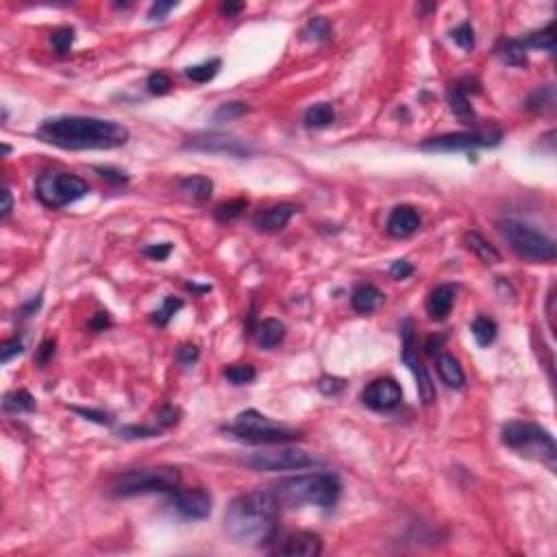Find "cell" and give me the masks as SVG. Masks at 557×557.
<instances>
[{
  "mask_svg": "<svg viewBox=\"0 0 557 557\" xmlns=\"http://www.w3.org/2000/svg\"><path fill=\"white\" fill-rule=\"evenodd\" d=\"M146 88H148V92H150L153 96H163V94L170 92V88H173V78H170L165 72L157 70V72H153V74L146 78Z\"/></svg>",
  "mask_w": 557,
  "mask_h": 557,
  "instance_id": "cell-40",
  "label": "cell"
},
{
  "mask_svg": "<svg viewBox=\"0 0 557 557\" xmlns=\"http://www.w3.org/2000/svg\"><path fill=\"white\" fill-rule=\"evenodd\" d=\"M414 275V266L409 264V262H405V260H397V262H392V266H390V277L392 279H407V277H412Z\"/></svg>",
  "mask_w": 557,
  "mask_h": 557,
  "instance_id": "cell-49",
  "label": "cell"
},
{
  "mask_svg": "<svg viewBox=\"0 0 557 557\" xmlns=\"http://www.w3.org/2000/svg\"><path fill=\"white\" fill-rule=\"evenodd\" d=\"M11 209H14V196H11V192H9V188H5V190H3V205H0V218L7 220L9 213H11Z\"/></svg>",
  "mask_w": 557,
  "mask_h": 557,
  "instance_id": "cell-52",
  "label": "cell"
},
{
  "mask_svg": "<svg viewBox=\"0 0 557 557\" xmlns=\"http://www.w3.org/2000/svg\"><path fill=\"white\" fill-rule=\"evenodd\" d=\"M496 55L505 66L511 68H525L527 66V48L523 39H503L501 46L496 48Z\"/></svg>",
  "mask_w": 557,
  "mask_h": 557,
  "instance_id": "cell-23",
  "label": "cell"
},
{
  "mask_svg": "<svg viewBox=\"0 0 557 557\" xmlns=\"http://www.w3.org/2000/svg\"><path fill=\"white\" fill-rule=\"evenodd\" d=\"M420 229V213L412 207V205H399L392 209V213L388 216V223H385V231H388L392 237H409Z\"/></svg>",
  "mask_w": 557,
  "mask_h": 557,
  "instance_id": "cell-16",
  "label": "cell"
},
{
  "mask_svg": "<svg viewBox=\"0 0 557 557\" xmlns=\"http://www.w3.org/2000/svg\"><path fill=\"white\" fill-rule=\"evenodd\" d=\"M272 494L281 505L301 507V505H316L329 509L337 503L342 494V484L331 473H310L281 479L270 486Z\"/></svg>",
  "mask_w": 557,
  "mask_h": 557,
  "instance_id": "cell-3",
  "label": "cell"
},
{
  "mask_svg": "<svg viewBox=\"0 0 557 557\" xmlns=\"http://www.w3.org/2000/svg\"><path fill=\"white\" fill-rule=\"evenodd\" d=\"M88 194H90V185L81 177L68 175V173H57V170L41 173L35 183L37 200L51 209H61L66 205H72Z\"/></svg>",
  "mask_w": 557,
  "mask_h": 557,
  "instance_id": "cell-8",
  "label": "cell"
},
{
  "mask_svg": "<svg viewBox=\"0 0 557 557\" xmlns=\"http://www.w3.org/2000/svg\"><path fill=\"white\" fill-rule=\"evenodd\" d=\"M442 335H438V337H429V342H426V353L429 355H436V351H438V347L442 344Z\"/></svg>",
  "mask_w": 557,
  "mask_h": 557,
  "instance_id": "cell-56",
  "label": "cell"
},
{
  "mask_svg": "<svg viewBox=\"0 0 557 557\" xmlns=\"http://www.w3.org/2000/svg\"><path fill=\"white\" fill-rule=\"evenodd\" d=\"M41 307V294H37V296H33L31 301H26L24 305H20L18 310H16V316L20 318V320H24V318H31L37 310Z\"/></svg>",
  "mask_w": 557,
  "mask_h": 557,
  "instance_id": "cell-50",
  "label": "cell"
},
{
  "mask_svg": "<svg viewBox=\"0 0 557 557\" xmlns=\"http://www.w3.org/2000/svg\"><path fill=\"white\" fill-rule=\"evenodd\" d=\"M296 211H298L296 205L281 203V205H275V207H270L262 213H257V216L252 218V225H255L257 231H262V233H277L292 220V216Z\"/></svg>",
  "mask_w": 557,
  "mask_h": 557,
  "instance_id": "cell-17",
  "label": "cell"
},
{
  "mask_svg": "<svg viewBox=\"0 0 557 557\" xmlns=\"http://www.w3.org/2000/svg\"><path fill=\"white\" fill-rule=\"evenodd\" d=\"M179 3H163V0H157V3H153L150 5V9H148V14H146V18H148V22H161V20H165V16L173 11L175 7H177Z\"/></svg>",
  "mask_w": 557,
  "mask_h": 557,
  "instance_id": "cell-44",
  "label": "cell"
},
{
  "mask_svg": "<svg viewBox=\"0 0 557 557\" xmlns=\"http://www.w3.org/2000/svg\"><path fill=\"white\" fill-rule=\"evenodd\" d=\"M24 351V344L20 337H11V339H5L3 347H0V362L3 364H9L14 357H18L20 353Z\"/></svg>",
  "mask_w": 557,
  "mask_h": 557,
  "instance_id": "cell-41",
  "label": "cell"
},
{
  "mask_svg": "<svg viewBox=\"0 0 557 557\" xmlns=\"http://www.w3.org/2000/svg\"><path fill=\"white\" fill-rule=\"evenodd\" d=\"M223 68V61L220 59H209V61H203L198 66H190L185 68V76L194 83H209L216 78V74L220 72Z\"/></svg>",
  "mask_w": 557,
  "mask_h": 557,
  "instance_id": "cell-32",
  "label": "cell"
},
{
  "mask_svg": "<svg viewBox=\"0 0 557 557\" xmlns=\"http://www.w3.org/2000/svg\"><path fill=\"white\" fill-rule=\"evenodd\" d=\"M446 103L461 124H475L477 122V113H475L473 105H470L468 96L457 88L455 83L449 85V90H446Z\"/></svg>",
  "mask_w": 557,
  "mask_h": 557,
  "instance_id": "cell-20",
  "label": "cell"
},
{
  "mask_svg": "<svg viewBox=\"0 0 557 557\" xmlns=\"http://www.w3.org/2000/svg\"><path fill=\"white\" fill-rule=\"evenodd\" d=\"M318 390L327 397H335L344 390V379H337V377H322L318 381Z\"/></svg>",
  "mask_w": 557,
  "mask_h": 557,
  "instance_id": "cell-45",
  "label": "cell"
},
{
  "mask_svg": "<svg viewBox=\"0 0 557 557\" xmlns=\"http://www.w3.org/2000/svg\"><path fill=\"white\" fill-rule=\"evenodd\" d=\"M525 48L531 46V48H542L546 53H555V24L548 22L542 31H536L531 35H527L523 39Z\"/></svg>",
  "mask_w": 557,
  "mask_h": 557,
  "instance_id": "cell-31",
  "label": "cell"
},
{
  "mask_svg": "<svg viewBox=\"0 0 557 557\" xmlns=\"http://www.w3.org/2000/svg\"><path fill=\"white\" fill-rule=\"evenodd\" d=\"M246 207H248L246 198H231V200H227V203L216 207V211H213V218H216L220 225H229V223H233V220H237L242 216Z\"/></svg>",
  "mask_w": 557,
  "mask_h": 557,
  "instance_id": "cell-30",
  "label": "cell"
},
{
  "mask_svg": "<svg viewBox=\"0 0 557 557\" xmlns=\"http://www.w3.org/2000/svg\"><path fill=\"white\" fill-rule=\"evenodd\" d=\"M401 399H403L401 385L390 377L374 379L372 383L366 385V390L362 392L364 405L372 412H390L401 403Z\"/></svg>",
  "mask_w": 557,
  "mask_h": 557,
  "instance_id": "cell-13",
  "label": "cell"
},
{
  "mask_svg": "<svg viewBox=\"0 0 557 557\" xmlns=\"http://www.w3.org/2000/svg\"><path fill=\"white\" fill-rule=\"evenodd\" d=\"M255 333H257V342H260V347L270 351V349L279 347L283 342L285 325L281 320H277V318H266V320H262L260 325H257Z\"/></svg>",
  "mask_w": 557,
  "mask_h": 557,
  "instance_id": "cell-22",
  "label": "cell"
},
{
  "mask_svg": "<svg viewBox=\"0 0 557 557\" xmlns=\"http://www.w3.org/2000/svg\"><path fill=\"white\" fill-rule=\"evenodd\" d=\"M179 188H181V192H185L188 196H192L196 200H207L213 194V181L207 179V177H200V175L181 179Z\"/></svg>",
  "mask_w": 557,
  "mask_h": 557,
  "instance_id": "cell-26",
  "label": "cell"
},
{
  "mask_svg": "<svg viewBox=\"0 0 557 557\" xmlns=\"http://www.w3.org/2000/svg\"><path fill=\"white\" fill-rule=\"evenodd\" d=\"M181 418V412L173 405H165L157 412V426L161 429H168V426H175Z\"/></svg>",
  "mask_w": 557,
  "mask_h": 557,
  "instance_id": "cell-43",
  "label": "cell"
},
{
  "mask_svg": "<svg viewBox=\"0 0 557 557\" xmlns=\"http://www.w3.org/2000/svg\"><path fill=\"white\" fill-rule=\"evenodd\" d=\"M438 374L440 379L449 385V388L453 390H461L464 383H466V374L461 370V364L457 357L449 355V353H442L438 355Z\"/></svg>",
  "mask_w": 557,
  "mask_h": 557,
  "instance_id": "cell-21",
  "label": "cell"
},
{
  "mask_svg": "<svg viewBox=\"0 0 557 557\" xmlns=\"http://www.w3.org/2000/svg\"><path fill=\"white\" fill-rule=\"evenodd\" d=\"M401 339H403V351H401V359L405 362V366L414 372L416 377V388H418V397L422 401V405H431L436 401V385L426 372V368L418 362L416 355V344H414V325L412 320H405L401 325Z\"/></svg>",
  "mask_w": 557,
  "mask_h": 557,
  "instance_id": "cell-11",
  "label": "cell"
},
{
  "mask_svg": "<svg viewBox=\"0 0 557 557\" xmlns=\"http://www.w3.org/2000/svg\"><path fill=\"white\" fill-rule=\"evenodd\" d=\"M527 109L533 111V113H553V109H555V90H553V85H546V88L536 90L527 98Z\"/></svg>",
  "mask_w": 557,
  "mask_h": 557,
  "instance_id": "cell-28",
  "label": "cell"
},
{
  "mask_svg": "<svg viewBox=\"0 0 557 557\" xmlns=\"http://www.w3.org/2000/svg\"><path fill=\"white\" fill-rule=\"evenodd\" d=\"M464 242H466L468 250H473L484 264H499L501 262V252L486 237H481L479 233H475V231L466 233Z\"/></svg>",
  "mask_w": 557,
  "mask_h": 557,
  "instance_id": "cell-24",
  "label": "cell"
},
{
  "mask_svg": "<svg viewBox=\"0 0 557 557\" xmlns=\"http://www.w3.org/2000/svg\"><path fill=\"white\" fill-rule=\"evenodd\" d=\"M383 301V294L372 283H359L351 292V305L357 314H370Z\"/></svg>",
  "mask_w": 557,
  "mask_h": 557,
  "instance_id": "cell-19",
  "label": "cell"
},
{
  "mask_svg": "<svg viewBox=\"0 0 557 557\" xmlns=\"http://www.w3.org/2000/svg\"><path fill=\"white\" fill-rule=\"evenodd\" d=\"M96 173L105 179V181H109L111 185H124V183H128V177L122 173V170H116V168H109V165H98V168H94Z\"/></svg>",
  "mask_w": 557,
  "mask_h": 557,
  "instance_id": "cell-47",
  "label": "cell"
},
{
  "mask_svg": "<svg viewBox=\"0 0 557 557\" xmlns=\"http://www.w3.org/2000/svg\"><path fill=\"white\" fill-rule=\"evenodd\" d=\"M74 414L83 416L85 420H92V422H98V424H111V416L105 414V412H98V409H85V407H70Z\"/></svg>",
  "mask_w": 557,
  "mask_h": 557,
  "instance_id": "cell-48",
  "label": "cell"
},
{
  "mask_svg": "<svg viewBox=\"0 0 557 557\" xmlns=\"http://www.w3.org/2000/svg\"><path fill=\"white\" fill-rule=\"evenodd\" d=\"M242 466L262 470V473H279V470H303L316 464V457H312L303 449H270V451H255L250 455H244L237 459Z\"/></svg>",
  "mask_w": 557,
  "mask_h": 557,
  "instance_id": "cell-9",
  "label": "cell"
},
{
  "mask_svg": "<svg viewBox=\"0 0 557 557\" xmlns=\"http://www.w3.org/2000/svg\"><path fill=\"white\" fill-rule=\"evenodd\" d=\"M55 347H57V342H55L53 337H46V339L39 344V349H37V353H35V364H37L39 368H44V366L53 359Z\"/></svg>",
  "mask_w": 557,
  "mask_h": 557,
  "instance_id": "cell-42",
  "label": "cell"
},
{
  "mask_svg": "<svg viewBox=\"0 0 557 557\" xmlns=\"http://www.w3.org/2000/svg\"><path fill=\"white\" fill-rule=\"evenodd\" d=\"M303 120H305V126H310V128H325V126L333 124L335 111L329 103H316L305 111Z\"/></svg>",
  "mask_w": 557,
  "mask_h": 557,
  "instance_id": "cell-27",
  "label": "cell"
},
{
  "mask_svg": "<svg viewBox=\"0 0 557 557\" xmlns=\"http://www.w3.org/2000/svg\"><path fill=\"white\" fill-rule=\"evenodd\" d=\"M451 39L461 51H473L475 48V29L470 22H461L451 31Z\"/></svg>",
  "mask_w": 557,
  "mask_h": 557,
  "instance_id": "cell-36",
  "label": "cell"
},
{
  "mask_svg": "<svg viewBox=\"0 0 557 557\" xmlns=\"http://www.w3.org/2000/svg\"><path fill=\"white\" fill-rule=\"evenodd\" d=\"M51 44H53V48H55L59 55H68L70 48H72V44H74V29H70V26L57 29V31L51 35Z\"/></svg>",
  "mask_w": 557,
  "mask_h": 557,
  "instance_id": "cell-39",
  "label": "cell"
},
{
  "mask_svg": "<svg viewBox=\"0 0 557 557\" xmlns=\"http://www.w3.org/2000/svg\"><path fill=\"white\" fill-rule=\"evenodd\" d=\"M163 429L161 426H146V424H126L118 431L120 438L124 440H144V438H155L159 436Z\"/></svg>",
  "mask_w": 557,
  "mask_h": 557,
  "instance_id": "cell-35",
  "label": "cell"
},
{
  "mask_svg": "<svg viewBox=\"0 0 557 557\" xmlns=\"http://www.w3.org/2000/svg\"><path fill=\"white\" fill-rule=\"evenodd\" d=\"M242 9H244L242 3H237V5H233V3H225V5L220 7V11H223L225 16H235V14H240Z\"/></svg>",
  "mask_w": 557,
  "mask_h": 557,
  "instance_id": "cell-55",
  "label": "cell"
},
{
  "mask_svg": "<svg viewBox=\"0 0 557 557\" xmlns=\"http://www.w3.org/2000/svg\"><path fill=\"white\" fill-rule=\"evenodd\" d=\"M281 503L272 490H252L235 496L225 511V531L235 544L266 546L279 533Z\"/></svg>",
  "mask_w": 557,
  "mask_h": 557,
  "instance_id": "cell-2",
  "label": "cell"
},
{
  "mask_svg": "<svg viewBox=\"0 0 557 557\" xmlns=\"http://www.w3.org/2000/svg\"><path fill=\"white\" fill-rule=\"evenodd\" d=\"M257 372L250 364H231L225 368V379L233 385H246L250 381H255Z\"/></svg>",
  "mask_w": 557,
  "mask_h": 557,
  "instance_id": "cell-34",
  "label": "cell"
},
{
  "mask_svg": "<svg viewBox=\"0 0 557 557\" xmlns=\"http://www.w3.org/2000/svg\"><path fill=\"white\" fill-rule=\"evenodd\" d=\"M177 359H179V364H183V366H192V364L198 362V349H196L194 344H185V347H181V349L177 351Z\"/></svg>",
  "mask_w": 557,
  "mask_h": 557,
  "instance_id": "cell-51",
  "label": "cell"
},
{
  "mask_svg": "<svg viewBox=\"0 0 557 557\" xmlns=\"http://www.w3.org/2000/svg\"><path fill=\"white\" fill-rule=\"evenodd\" d=\"M109 325H111V320H109V314H107V312H98V314L90 320V327H92L94 331H105Z\"/></svg>",
  "mask_w": 557,
  "mask_h": 557,
  "instance_id": "cell-53",
  "label": "cell"
},
{
  "mask_svg": "<svg viewBox=\"0 0 557 557\" xmlns=\"http://www.w3.org/2000/svg\"><path fill=\"white\" fill-rule=\"evenodd\" d=\"M170 252H173V244L170 242H161V244H148L144 248V255L150 257L153 262H163L170 257Z\"/></svg>",
  "mask_w": 557,
  "mask_h": 557,
  "instance_id": "cell-46",
  "label": "cell"
},
{
  "mask_svg": "<svg viewBox=\"0 0 557 557\" xmlns=\"http://www.w3.org/2000/svg\"><path fill=\"white\" fill-rule=\"evenodd\" d=\"M37 138L63 150H111L128 142V128L103 118L59 116L41 122Z\"/></svg>",
  "mask_w": 557,
  "mask_h": 557,
  "instance_id": "cell-1",
  "label": "cell"
},
{
  "mask_svg": "<svg viewBox=\"0 0 557 557\" xmlns=\"http://www.w3.org/2000/svg\"><path fill=\"white\" fill-rule=\"evenodd\" d=\"M211 494L203 488H179L173 492V507L185 521H205L211 513Z\"/></svg>",
  "mask_w": 557,
  "mask_h": 557,
  "instance_id": "cell-14",
  "label": "cell"
},
{
  "mask_svg": "<svg viewBox=\"0 0 557 557\" xmlns=\"http://www.w3.org/2000/svg\"><path fill=\"white\" fill-rule=\"evenodd\" d=\"M455 294H457V287L451 285V283H442V285L431 290V294L426 296V303H424L426 314H429L431 320L442 322V320L449 318L453 303H455Z\"/></svg>",
  "mask_w": 557,
  "mask_h": 557,
  "instance_id": "cell-18",
  "label": "cell"
},
{
  "mask_svg": "<svg viewBox=\"0 0 557 557\" xmlns=\"http://www.w3.org/2000/svg\"><path fill=\"white\" fill-rule=\"evenodd\" d=\"M272 555H290V557H318L322 553V538L314 531H287L277 533L270 542Z\"/></svg>",
  "mask_w": 557,
  "mask_h": 557,
  "instance_id": "cell-12",
  "label": "cell"
},
{
  "mask_svg": "<svg viewBox=\"0 0 557 557\" xmlns=\"http://www.w3.org/2000/svg\"><path fill=\"white\" fill-rule=\"evenodd\" d=\"M501 440L505 446L511 451L521 453L527 459L544 464L551 473H555L557 468V446L542 424L538 422H527V420H511L503 426Z\"/></svg>",
  "mask_w": 557,
  "mask_h": 557,
  "instance_id": "cell-4",
  "label": "cell"
},
{
  "mask_svg": "<svg viewBox=\"0 0 557 557\" xmlns=\"http://www.w3.org/2000/svg\"><path fill=\"white\" fill-rule=\"evenodd\" d=\"M185 287H188V290H194V292H200V294L211 290V285H196V283H188Z\"/></svg>",
  "mask_w": 557,
  "mask_h": 557,
  "instance_id": "cell-57",
  "label": "cell"
},
{
  "mask_svg": "<svg viewBox=\"0 0 557 557\" xmlns=\"http://www.w3.org/2000/svg\"><path fill=\"white\" fill-rule=\"evenodd\" d=\"M333 37V26L325 16L312 18L303 29V39L307 41H329Z\"/></svg>",
  "mask_w": 557,
  "mask_h": 557,
  "instance_id": "cell-33",
  "label": "cell"
},
{
  "mask_svg": "<svg viewBox=\"0 0 557 557\" xmlns=\"http://www.w3.org/2000/svg\"><path fill=\"white\" fill-rule=\"evenodd\" d=\"M470 331H473V337L477 339L479 347H490L492 342L496 339V333H499V327L494 320L486 318V316H479L473 320V325H470Z\"/></svg>",
  "mask_w": 557,
  "mask_h": 557,
  "instance_id": "cell-29",
  "label": "cell"
},
{
  "mask_svg": "<svg viewBox=\"0 0 557 557\" xmlns=\"http://www.w3.org/2000/svg\"><path fill=\"white\" fill-rule=\"evenodd\" d=\"M225 431L240 442L264 444V446L287 444V442L303 438L301 431L290 429V426L279 424V422H272L270 418H266L264 414L255 412V409H246V412L237 414L235 420L225 426Z\"/></svg>",
  "mask_w": 557,
  "mask_h": 557,
  "instance_id": "cell-5",
  "label": "cell"
},
{
  "mask_svg": "<svg viewBox=\"0 0 557 557\" xmlns=\"http://www.w3.org/2000/svg\"><path fill=\"white\" fill-rule=\"evenodd\" d=\"M3 409L7 414H29L37 409V403L26 390H11L3 399Z\"/></svg>",
  "mask_w": 557,
  "mask_h": 557,
  "instance_id": "cell-25",
  "label": "cell"
},
{
  "mask_svg": "<svg viewBox=\"0 0 557 557\" xmlns=\"http://www.w3.org/2000/svg\"><path fill=\"white\" fill-rule=\"evenodd\" d=\"M501 131H466V133H446L429 138L420 144V150L426 153H459L473 148H490L501 142Z\"/></svg>",
  "mask_w": 557,
  "mask_h": 557,
  "instance_id": "cell-10",
  "label": "cell"
},
{
  "mask_svg": "<svg viewBox=\"0 0 557 557\" xmlns=\"http://www.w3.org/2000/svg\"><path fill=\"white\" fill-rule=\"evenodd\" d=\"M503 237L507 240L509 248L516 252L521 260L531 262V264H551L555 262L557 250L551 237L540 233L538 229L518 223V220H503L499 225Z\"/></svg>",
  "mask_w": 557,
  "mask_h": 557,
  "instance_id": "cell-6",
  "label": "cell"
},
{
  "mask_svg": "<svg viewBox=\"0 0 557 557\" xmlns=\"http://www.w3.org/2000/svg\"><path fill=\"white\" fill-rule=\"evenodd\" d=\"M179 484H181V473L173 466L140 468L118 477V481L113 484V494L116 496H138L150 492L173 494L175 490H179Z\"/></svg>",
  "mask_w": 557,
  "mask_h": 557,
  "instance_id": "cell-7",
  "label": "cell"
},
{
  "mask_svg": "<svg viewBox=\"0 0 557 557\" xmlns=\"http://www.w3.org/2000/svg\"><path fill=\"white\" fill-rule=\"evenodd\" d=\"M546 318H548V327H551V331L555 333V290H551V294H548V303H546Z\"/></svg>",
  "mask_w": 557,
  "mask_h": 557,
  "instance_id": "cell-54",
  "label": "cell"
},
{
  "mask_svg": "<svg viewBox=\"0 0 557 557\" xmlns=\"http://www.w3.org/2000/svg\"><path fill=\"white\" fill-rule=\"evenodd\" d=\"M248 111H250V107L246 103H225L213 111V120L216 122H231L235 118H242Z\"/></svg>",
  "mask_w": 557,
  "mask_h": 557,
  "instance_id": "cell-38",
  "label": "cell"
},
{
  "mask_svg": "<svg viewBox=\"0 0 557 557\" xmlns=\"http://www.w3.org/2000/svg\"><path fill=\"white\" fill-rule=\"evenodd\" d=\"M188 150H200V153H216V155H231V157H250L252 148L246 146L244 142L223 136V133H205V136H196L190 142H185Z\"/></svg>",
  "mask_w": 557,
  "mask_h": 557,
  "instance_id": "cell-15",
  "label": "cell"
},
{
  "mask_svg": "<svg viewBox=\"0 0 557 557\" xmlns=\"http://www.w3.org/2000/svg\"><path fill=\"white\" fill-rule=\"evenodd\" d=\"M183 307V301L181 298H175V296H165V301H163V305H161V310H157L155 312V316H153V322L155 325H159V327H165L168 322H170V318H173L179 310Z\"/></svg>",
  "mask_w": 557,
  "mask_h": 557,
  "instance_id": "cell-37",
  "label": "cell"
}]
</instances>
